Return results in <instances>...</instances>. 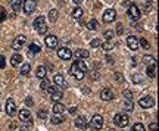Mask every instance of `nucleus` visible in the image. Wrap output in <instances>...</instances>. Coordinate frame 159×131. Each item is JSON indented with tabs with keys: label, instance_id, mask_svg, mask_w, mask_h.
<instances>
[{
	"label": "nucleus",
	"instance_id": "53",
	"mask_svg": "<svg viewBox=\"0 0 159 131\" xmlns=\"http://www.w3.org/2000/svg\"><path fill=\"white\" fill-rule=\"evenodd\" d=\"M72 2H74L75 5H81V2H83V0H72Z\"/></svg>",
	"mask_w": 159,
	"mask_h": 131
},
{
	"label": "nucleus",
	"instance_id": "40",
	"mask_svg": "<svg viewBox=\"0 0 159 131\" xmlns=\"http://www.w3.org/2000/svg\"><path fill=\"white\" fill-rule=\"evenodd\" d=\"M133 83H135V84H138V83H143L141 74H134V75H133Z\"/></svg>",
	"mask_w": 159,
	"mask_h": 131
},
{
	"label": "nucleus",
	"instance_id": "32",
	"mask_svg": "<svg viewBox=\"0 0 159 131\" xmlns=\"http://www.w3.org/2000/svg\"><path fill=\"white\" fill-rule=\"evenodd\" d=\"M31 71V65L30 63H22L21 66V75H28Z\"/></svg>",
	"mask_w": 159,
	"mask_h": 131
},
{
	"label": "nucleus",
	"instance_id": "9",
	"mask_svg": "<svg viewBox=\"0 0 159 131\" xmlns=\"http://www.w3.org/2000/svg\"><path fill=\"white\" fill-rule=\"evenodd\" d=\"M6 113L9 116H14L16 113V103L14 99H8L6 100Z\"/></svg>",
	"mask_w": 159,
	"mask_h": 131
},
{
	"label": "nucleus",
	"instance_id": "12",
	"mask_svg": "<svg viewBox=\"0 0 159 131\" xmlns=\"http://www.w3.org/2000/svg\"><path fill=\"white\" fill-rule=\"evenodd\" d=\"M58 56L62 59V61H69L72 58V52L68 49V47H61L58 50Z\"/></svg>",
	"mask_w": 159,
	"mask_h": 131
},
{
	"label": "nucleus",
	"instance_id": "41",
	"mask_svg": "<svg viewBox=\"0 0 159 131\" xmlns=\"http://www.w3.org/2000/svg\"><path fill=\"white\" fill-rule=\"evenodd\" d=\"M49 85H50L49 80H47V78H43V80H41V84H40V88H41V90H46Z\"/></svg>",
	"mask_w": 159,
	"mask_h": 131
},
{
	"label": "nucleus",
	"instance_id": "42",
	"mask_svg": "<svg viewBox=\"0 0 159 131\" xmlns=\"http://www.w3.org/2000/svg\"><path fill=\"white\" fill-rule=\"evenodd\" d=\"M113 78H115V81H118V83H124V77H122L121 72H115V74H113Z\"/></svg>",
	"mask_w": 159,
	"mask_h": 131
},
{
	"label": "nucleus",
	"instance_id": "15",
	"mask_svg": "<svg viewBox=\"0 0 159 131\" xmlns=\"http://www.w3.org/2000/svg\"><path fill=\"white\" fill-rule=\"evenodd\" d=\"M18 115H19V119H21L22 122H31V121H33V118H31V112H30L28 109H21Z\"/></svg>",
	"mask_w": 159,
	"mask_h": 131
},
{
	"label": "nucleus",
	"instance_id": "7",
	"mask_svg": "<svg viewBox=\"0 0 159 131\" xmlns=\"http://www.w3.org/2000/svg\"><path fill=\"white\" fill-rule=\"evenodd\" d=\"M25 41H27V37H25V36H18V37L12 41V49H14V50L22 49V46L25 44Z\"/></svg>",
	"mask_w": 159,
	"mask_h": 131
},
{
	"label": "nucleus",
	"instance_id": "29",
	"mask_svg": "<svg viewBox=\"0 0 159 131\" xmlns=\"http://www.w3.org/2000/svg\"><path fill=\"white\" fill-rule=\"evenodd\" d=\"M100 47H102L105 52H109V50H112V49L115 47V44L111 43V41L108 40V41H105V43H100Z\"/></svg>",
	"mask_w": 159,
	"mask_h": 131
},
{
	"label": "nucleus",
	"instance_id": "21",
	"mask_svg": "<svg viewBox=\"0 0 159 131\" xmlns=\"http://www.w3.org/2000/svg\"><path fill=\"white\" fill-rule=\"evenodd\" d=\"M52 124H55V125H58V124H62L63 121H65V116L62 115V113H55L53 116H52Z\"/></svg>",
	"mask_w": 159,
	"mask_h": 131
},
{
	"label": "nucleus",
	"instance_id": "39",
	"mask_svg": "<svg viewBox=\"0 0 159 131\" xmlns=\"http://www.w3.org/2000/svg\"><path fill=\"white\" fill-rule=\"evenodd\" d=\"M100 43H102V41H100L99 38H93V40L90 41V46H91L93 49H97V47H100Z\"/></svg>",
	"mask_w": 159,
	"mask_h": 131
},
{
	"label": "nucleus",
	"instance_id": "51",
	"mask_svg": "<svg viewBox=\"0 0 159 131\" xmlns=\"http://www.w3.org/2000/svg\"><path fill=\"white\" fill-rule=\"evenodd\" d=\"M106 61H108V62H109V63H113V59H112V58H111V56H109V55H108V56H106Z\"/></svg>",
	"mask_w": 159,
	"mask_h": 131
},
{
	"label": "nucleus",
	"instance_id": "19",
	"mask_svg": "<svg viewBox=\"0 0 159 131\" xmlns=\"http://www.w3.org/2000/svg\"><path fill=\"white\" fill-rule=\"evenodd\" d=\"M22 63V56L19 55V53H15L12 58H11V65L12 66H18V65H21Z\"/></svg>",
	"mask_w": 159,
	"mask_h": 131
},
{
	"label": "nucleus",
	"instance_id": "10",
	"mask_svg": "<svg viewBox=\"0 0 159 131\" xmlns=\"http://www.w3.org/2000/svg\"><path fill=\"white\" fill-rule=\"evenodd\" d=\"M128 15H130L134 21H138V19H140V9H138L134 3H130V8H128Z\"/></svg>",
	"mask_w": 159,
	"mask_h": 131
},
{
	"label": "nucleus",
	"instance_id": "8",
	"mask_svg": "<svg viewBox=\"0 0 159 131\" xmlns=\"http://www.w3.org/2000/svg\"><path fill=\"white\" fill-rule=\"evenodd\" d=\"M69 74H71L72 77H75L77 80H83V78H84V75H86L83 71H80V69H78V66H77V63H75V62L71 65V68H69Z\"/></svg>",
	"mask_w": 159,
	"mask_h": 131
},
{
	"label": "nucleus",
	"instance_id": "50",
	"mask_svg": "<svg viewBox=\"0 0 159 131\" xmlns=\"http://www.w3.org/2000/svg\"><path fill=\"white\" fill-rule=\"evenodd\" d=\"M69 113H71V115H75V113H77V108H75V106L69 108Z\"/></svg>",
	"mask_w": 159,
	"mask_h": 131
},
{
	"label": "nucleus",
	"instance_id": "31",
	"mask_svg": "<svg viewBox=\"0 0 159 131\" xmlns=\"http://www.w3.org/2000/svg\"><path fill=\"white\" fill-rule=\"evenodd\" d=\"M63 110H65V106H63L62 103L56 102V103L53 105V112H55V113H63Z\"/></svg>",
	"mask_w": 159,
	"mask_h": 131
},
{
	"label": "nucleus",
	"instance_id": "38",
	"mask_svg": "<svg viewBox=\"0 0 159 131\" xmlns=\"http://www.w3.org/2000/svg\"><path fill=\"white\" fill-rule=\"evenodd\" d=\"M103 34H105V38H106V40H111V38H113V36H115V31H112V30H106Z\"/></svg>",
	"mask_w": 159,
	"mask_h": 131
},
{
	"label": "nucleus",
	"instance_id": "24",
	"mask_svg": "<svg viewBox=\"0 0 159 131\" xmlns=\"http://www.w3.org/2000/svg\"><path fill=\"white\" fill-rule=\"evenodd\" d=\"M75 63H77L78 69H80V71H83L84 74H86V72L88 71V66H87V65H86V63L83 62V59H77V61H75Z\"/></svg>",
	"mask_w": 159,
	"mask_h": 131
},
{
	"label": "nucleus",
	"instance_id": "49",
	"mask_svg": "<svg viewBox=\"0 0 159 131\" xmlns=\"http://www.w3.org/2000/svg\"><path fill=\"white\" fill-rule=\"evenodd\" d=\"M25 105H27V106H33V99H31L30 96L25 99Z\"/></svg>",
	"mask_w": 159,
	"mask_h": 131
},
{
	"label": "nucleus",
	"instance_id": "2",
	"mask_svg": "<svg viewBox=\"0 0 159 131\" xmlns=\"http://www.w3.org/2000/svg\"><path fill=\"white\" fill-rule=\"evenodd\" d=\"M113 124L116 127H119V128H124V127H127L130 124V118H128L127 113H116L113 116Z\"/></svg>",
	"mask_w": 159,
	"mask_h": 131
},
{
	"label": "nucleus",
	"instance_id": "35",
	"mask_svg": "<svg viewBox=\"0 0 159 131\" xmlns=\"http://www.w3.org/2000/svg\"><path fill=\"white\" fill-rule=\"evenodd\" d=\"M138 46H141V47L146 49V50L150 49V44H149V41H147L146 38H140V40H138Z\"/></svg>",
	"mask_w": 159,
	"mask_h": 131
},
{
	"label": "nucleus",
	"instance_id": "13",
	"mask_svg": "<svg viewBox=\"0 0 159 131\" xmlns=\"http://www.w3.org/2000/svg\"><path fill=\"white\" fill-rule=\"evenodd\" d=\"M113 97H115V94H113V91H112L111 88H103V90L100 91V99L105 100V102L113 100Z\"/></svg>",
	"mask_w": 159,
	"mask_h": 131
},
{
	"label": "nucleus",
	"instance_id": "3",
	"mask_svg": "<svg viewBox=\"0 0 159 131\" xmlns=\"http://www.w3.org/2000/svg\"><path fill=\"white\" fill-rule=\"evenodd\" d=\"M90 127L93 128V130H102L103 128V116L102 115H99V113H96V115H93V118H91V121H90Z\"/></svg>",
	"mask_w": 159,
	"mask_h": 131
},
{
	"label": "nucleus",
	"instance_id": "45",
	"mask_svg": "<svg viewBox=\"0 0 159 131\" xmlns=\"http://www.w3.org/2000/svg\"><path fill=\"white\" fill-rule=\"evenodd\" d=\"M90 78L91 80H99V72L97 71H91L90 72Z\"/></svg>",
	"mask_w": 159,
	"mask_h": 131
},
{
	"label": "nucleus",
	"instance_id": "48",
	"mask_svg": "<svg viewBox=\"0 0 159 131\" xmlns=\"http://www.w3.org/2000/svg\"><path fill=\"white\" fill-rule=\"evenodd\" d=\"M122 31H124V30H122V24H118V25H116V34L119 36V34H122Z\"/></svg>",
	"mask_w": 159,
	"mask_h": 131
},
{
	"label": "nucleus",
	"instance_id": "27",
	"mask_svg": "<svg viewBox=\"0 0 159 131\" xmlns=\"http://www.w3.org/2000/svg\"><path fill=\"white\" fill-rule=\"evenodd\" d=\"M83 14H84V12H83V9H81V8H75V9L72 11V14H71V15H72V18H74V19H77V21H78V19L83 16Z\"/></svg>",
	"mask_w": 159,
	"mask_h": 131
},
{
	"label": "nucleus",
	"instance_id": "25",
	"mask_svg": "<svg viewBox=\"0 0 159 131\" xmlns=\"http://www.w3.org/2000/svg\"><path fill=\"white\" fill-rule=\"evenodd\" d=\"M53 81H55V84H56L58 87H61V85L65 84V78H63L61 74H56V75L53 77Z\"/></svg>",
	"mask_w": 159,
	"mask_h": 131
},
{
	"label": "nucleus",
	"instance_id": "16",
	"mask_svg": "<svg viewBox=\"0 0 159 131\" xmlns=\"http://www.w3.org/2000/svg\"><path fill=\"white\" fill-rule=\"evenodd\" d=\"M72 56H75L77 59H87L90 56V53L86 49H78V50H75V53H72Z\"/></svg>",
	"mask_w": 159,
	"mask_h": 131
},
{
	"label": "nucleus",
	"instance_id": "22",
	"mask_svg": "<svg viewBox=\"0 0 159 131\" xmlns=\"http://www.w3.org/2000/svg\"><path fill=\"white\" fill-rule=\"evenodd\" d=\"M11 6H12V11H14L15 14L19 12L21 8H22V0H12V2H11Z\"/></svg>",
	"mask_w": 159,
	"mask_h": 131
},
{
	"label": "nucleus",
	"instance_id": "6",
	"mask_svg": "<svg viewBox=\"0 0 159 131\" xmlns=\"http://www.w3.org/2000/svg\"><path fill=\"white\" fill-rule=\"evenodd\" d=\"M115 18H116V11H115V9H108V11H105V14H103V16H102L103 22H106V24L113 22Z\"/></svg>",
	"mask_w": 159,
	"mask_h": 131
},
{
	"label": "nucleus",
	"instance_id": "52",
	"mask_svg": "<svg viewBox=\"0 0 159 131\" xmlns=\"http://www.w3.org/2000/svg\"><path fill=\"white\" fill-rule=\"evenodd\" d=\"M83 91H84L86 94H88V93H90V90H88V87H83Z\"/></svg>",
	"mask_w": 159,
	"mask_h": 131
},
{
	"label": "nucleus",
	"instance_id": "26",
	"mask_svg": "<svg viewBox=\"0 0 159 131\" xmlns=\"http://www.w3.org/2000/svg\"><path fill=\"white\" fill-rule=\"evenodd\" d=\"M122 108H124V110H127V112H131V110L134 109V105H133V102H131L130 99H125V102L122 103Z\"/></svg>",
	"mask_w": 159,
	"mask_h": 131
},
{
	"label": "nucleus",
	"instance_id": "33",
	"mask_svg": "<svg viewBox=\"0 0 159 131\" xmlns=\"http://www.w3.org/2000/svg\"><path fill=\"white\" fill-rule=\"evenodd\" d=\"M58 16H59V14H58L56 9H52V11L49 12V19H50L52 22H55V21L58 19Z\"/></svg>",
	"mask_w": 159,
	"mask_h": 131
},
{
	"label": "nucleus",
	"instance_id": "28",
	"mask_svg": "<svg viewBox=\"0 0 159 131\" xmlns=\"http://www.w3.org/2000/svg\"><path fill=\"white\" fill-rule=\"evenodd\" d=\"M87 28H88V30H91V31H94V30H97V28H99V22L93 18V19H90V21L87 22Z\"/></svg>",
	"mask_w": 159,
	"mask_h": 131
},
{
	"label": "nucleus",
	"instance_id": "17",
	"mask_svg": "<svg viewBox=\"0 0 159 131\" xmlns=\"http://www.w3.org/2000/svg\"><path fill=\"white\" fill-rule=\"evenodd\" d=\"M75 125H77V128H81V130H84L86 127H87V119H86V116H77V119H75Z\"/></svg>",
	"mask_w": 159,
	"mask_h": 131
},
{
	"label": "nucleus",
	"instance_id": "46",
	"mask_svg": "<svg viewBox=\"0 0 159 131\" xmlns=\"http://www.w3.org/2000/svg\"><path fill=\"white\" fill-rule=\"evenodd\" d=\"M0 68L5 69L6 68V62H5V56H0Z\"/></svg>",
	"mask_w": 159,
	"mask_h": 131
},
{
	"label": "nucleus",
	"instance_id": "11",
	"mask_svg": "<svg viewBox=\"0 0 159 131\" xmlns=\"http://www.w3.org/2000/svg\"><path fill=\"white\" fill-rule=\"evenodd\" d=\"M44 43H46V46H47L49 49H56L58 44H59V40H58V37H55V36H46Z\"/></svg>",
	"mask_w": 159,
	"mask_h": 131
},
{
	"label": "nucleus",
	"instance_id": "4",
	"mask_svg": "<svg viewBox=\"0 0 159 131\" xmlns=\"http://www.w3.org/2000/svg\"><path fill=\"white\" fill-rule=\"evenodd\" d=\"M37 8V3H36V0H24V3H22V9L27 15L33 14Z\"/></svg>",
	"mask_w": 159,
	"mask_h": 131
},
{
	"label": "nucleus",
	"instance_id": "30",
	"mask_svg": "<svg viewBox=\"0 0 159 131\" xmlns=\"http://www.w3.org/2000/svg\"><path fill=\"white\" fill-rule=\"evenodd\" d=\"M147 75L150 78H155L156 77V65H147Z\"/></svg>",
	"mask_w": 159,
	"mask_h": 131
},
{
	"label": "nucleus",
	"instance_id": "36",
	"mask_svg": "<svg viewBox=\"0 0 159 131\" xmlns=\"http://www.w3.org/2000/svg\"><path fill=\"white\" fill-rule=\"evenodd\" d=\"M130 131H146V128H144V125L143 124H134L133 127H131V130Z\"/></svg>",
	"mask_w": 159,
	"mask_h": 131
},
{
	"label": "nucleus",
	"instance_id": "20",
	"mask_svg": "<svg viewBox=\"0 0 159 131\" xmlns=\"http://www.w3.org/2000/svg\"><path fill=\"white\" fill-rule=\"evenodd\" d=\"M36 75H37L40 80L46 78V75H47V69H46V66H44V65H40V66L37 68V71H36Z\"/></svg>",
	"mask_w": 159,
	"mask_h": 131
},
{
	"label": "nucleus",
	"instance_id": "47",
	"mask_svg": "<svg viewBox=\"0 0 159 131\" xmlns=\"http://www.w3.org/2000/svg\"><path fill=\"white\" fill-rule=\"evenodd\" d=\"M149 130H150V131H158V124H156V122H152V124L149 125Z\"/></svg>",
	"mask_w": 159,
	"mask_h": 131
},
{
	"label": "nucleus",
	"instance_id": "5",
	"mask_svg": "<svg viewBox=\"0 0 159 131\" xmlns=\"http://www.w3.org/2000/svg\"><path fill=\"white\" fill-rule=\"evenodd\" d=\"M153 105H155V99H153L152 96H144V97H141V99L138 100V106L143 108V109H149V108H152Z\"/></svg>",
	"mask_w": 159,
	"mask_h": 131
},
{
	"label": "nucleus",
	"instance_id": "14",
	"mask_svg": "<svg viewBox=\"0 0 159 131\" xmlns=\"http://www.w3.org/2000/svg\"><path fill=\"white\" fill-rule=\"evenodd\" d=\"M127 46L131 50H137L138 49V38L134 37V36H128L127 37Z\"/></svg>",
	"mask_w": 159,
	"mask_h": 131
},
{
	"label": "nucleus",
	"instance_id": "37",
	"mask_svg": "<svg viewBox=\"0 0 159 131\" xmlns=\"http://www.w3.org/2000/svg\"><path fill=\"white\" fill-rule=\"evenodd\" d=\"M6 18H8V14H6L5 8H2V6H0V22L6 21Z\"/></svg>",
	"mask_w": 159,
	"mask_h": 131
},
{
	"label": "nucleus",
	"instance_id": "18",
	"mask_svg": "<svg viewBox=\"0 0 159 131\" xmlns=\"http://www.w3.org/2000/svg\"><path fill=\"white\" fill-rule=\"evenodd\" d=\"M62 96H63V93H62V90L61 88H58V90H55L53 93H50V99H52V102H59L61 99H62Z\"/></svg>",
	"mask_w": 159,
	"mask_h": 131
},
{
	"label": "nucleus",
	"instance_id": "23",
	"mask_svg": "<svg viewBox=\"0 0 159 131\" xmlns=\"http://www.w3.org/2000/svg\"><path fill=\"white\" fill-rule=\"evenodd\" d=\"M143 62L146 65H156V59L153 56H150V55H144L143 56Z\"/></svg>",
	"mask_w": 159,
	"mask_h": 131
},
{
	"label": "nucleus",
	"instance_id": "43",
	"mask_svg": "<svg viewBox=\"0 0 159 131\" xmlns=\"http://www.w3.org/2000/svg\"><path fill=\"white\" fill-rule=\"evenodd\" d=\"M39 118H40V119H46V118H47V110L40 109V110H39Z\"/></svg>",
	"mask_w": 159,
	"mask_h": 131
},
{
	"label": "nucleus",
	"instance_id": "34",
	"mask_svg": "<svg viewBox=\"0 0 159 131\" xmlns=\"http://www.w3.org/2000/svg\"><path fill=\"white\" fill-rule=\"evenodd\" d=\"M40 50H41V47H40L37 43H31V46H30V52H31V53L36 55V53H40Z\"/></svg>",
	"mask_w": 159,
	"mask_h": 131
},
{
	"label": "nucleus",
	"instance_id": "1",
	"mask_svg": "<svg viewBox=\"0 0 159 131\" xmlns=\"http://www.w3.org/2000/svg\"><path fill=\"white\" fill-rule=\"evenodd\" d=\"M34 28L39 31V34H46L49 31L47 25H46V18L44 16H39L34 19Z\"/></svg>",
	"mask_w": 159,
	"mask_h": 131
},
{
	"label": "nucleus",
	"instance_id": "44",
	"mask_svg": "<svg viewBox=\"0 0 159 131\" xmlns=\"http://www.w3.org/2000/svg\"><path fill=\"white\" fill-rule=\"evenodd\" d=\"M122 94H124V97H125V99H130V100L133 99V93H131L130 90H124V91H122Z\"/></svg>",
	"mask_w": 159,
	"mask_h": 131
}]
</instances>
